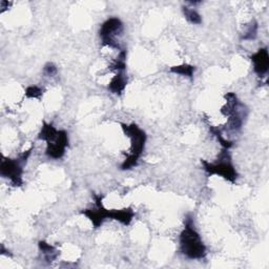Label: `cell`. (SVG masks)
Returning a JSON list of instances; mask_svg holds the SVG:
<instances>
[{"mask_svg": "<svg viewBox=\"0 0 269 269\" xmlns=\"http://www.w3.org/2000/svg\"><path fill=\"white\" fill-rule=\"evenodd\" d=\"M1 173L2 176H6L10 178L16 185L21 184V173L23 170L17 161H4L1 165Z\"/></svg>", "mask_w": 269, "mask_h": 269, "instance_id": "cell-4", "label": "cell"}, {"mask_svg": "<svg viewBox=\"0 0 269 269\" xmlns=\"http://www.w3.org/2000/svg\"><path fill=\"white\" fill-rule=\"evenodd\" d=\"M184 15L187 18V20L191 21L192 24H201V17H200L199 14L197 12H196L195 10L185 8L184 9Z\"/></svg>", "mask_w": 269, "mask_h": 269, "instance_id": "cell-8", "label": "cell"}, {"mask_svg": "<svg viewBox=\"0 0 269 269\" xmlns=\"http://www.w3.org/2000/svg\"><path fill=\"white\" fill-rule=\"evenodd\" d=\"M46 72L48 73L49 75H54V74H56L57 70H56V68L54 67V65L52 63H49L47 65V67H46Z\"/></svg>", "mask_w": 269, "mask_h": 269, "instance_id": "cell-10", "label": "cell"}, {"mask_svg": "<svg viewBox=\"0 0 269 269\" xmlns=\"http://www.w3.org/2000/svg\"><path fill=\"white\" fill-rule=\"evenodd\" d=\"M26 95L28 97H38L41 95V90L38 89L37 86H31L27 89Z\"/></svg>", "mask_w": 269, "mask_h": 269, "instance_id": "cell-9", "label": "cell"}, {"mask_svg": "<svg viewBox=\"0 0 269 269\" xmlns=\"http://www.w3.org/2000/svg\"><path fill=\"white\" fill-rule=\"evenodd\" d=\"M221 158H222V160H220V162L217 164H208V163L204 162L205 170L209 173L220 174V176L231 181V182H235V180L237 178V172L230 162V158H229L227 150H224Z\"/></svg>", "mask_w": 269, "mask_h": 269, "instance_id": "cell-3", "label": "cell"}, {"mask_svg": "<svg viewBox=\"0 0 269 269\" xmlns=\"http://www.w3.org/2000/svg\"><path fill=\"white\" fill-rule=\"evenodd\" d=\"M125 85H126L125 76L124 74H122V73H119L118 75H116V77L113 78L112 82L110 83V86H108V89L115 94H120L123 90H124Z\"/></svg>", "mask_w": 269, "mask_h": 269, "instance_id": "cell-6", "label": "cell"}, {"mask_svg": "<svg viewBox=\"0 0 269 269\" xmlns=\"http://www.w3.org/2000/svg\"><path fill=\"white\" fill-rule=\"evenodd\" d=\"M251 60L253 62L254 72H256L257 74H259L260 76L266 74L268 71V64H269L267 49H260L258 53H256L251 57Z\"/></svg>", "mask_w": 269, "mask_h": 269, "instance_id": "cell-5", "label": "cell"}, {"mask_svg": "<svg viewBox=\"0 0 269 269\" xmlns=\"http://www.w3.org/2000/svg\"><path fill=\"white\" fill-rule=\"evenodd\" d=\"M180 244L182 253L187 258L202 259L205 256V246L203 245L198 232L195 230L192 220H188L186 223V227L181 235Z\"/></svg>", "mask_w": 269, "mask_h": 269, "instance_id": "cell-1", "label": "cell"}, {"mask_svg": "<svg viewBox=\"0 0 269 269\" xmlns=\"http://www.w3.org/2000/svg\"><path fill=\"white\" fill-rule=\"evenodd\" d=\"M171 72L177 73V74H180V75L192 77L193 74H194V72H195V68L192 67V65L184 64V65H180V67L172 68Z\"/></svg>", "mask_w": 269, "mask_h": 269, "instance_id": "cell-7", "label": "cell"}, {"mask_svg": "<svg viewBox=\"0 0 269 269\" xmlns=\"http://www.w3.org/2000/svg\"><path fill=\"white\" fill-rule=\"evenodd\" d=\"M40 139L48 142L47 154L54 159H59L64 155L69 143L67 133L58 132L54 126L49 124H45L43 126L40 133Z\"/></svg>", "mask_w": 269, "mask_h": 269, "instance_id": "cell-2", "label": "cell"}]
</instances>
